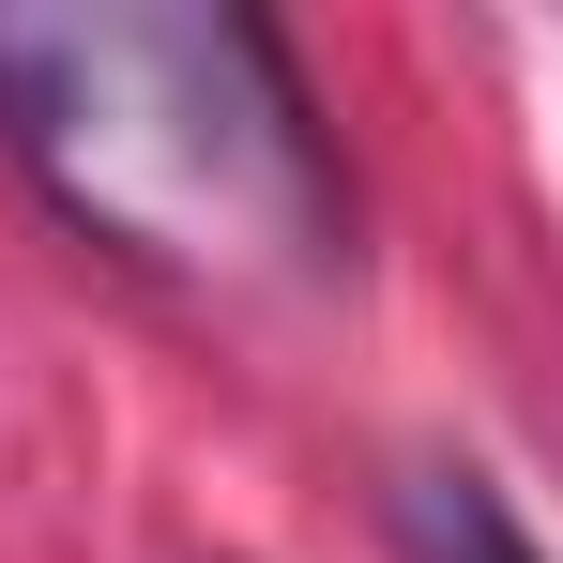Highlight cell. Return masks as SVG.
<instances>
[{
  "mask_svg": "<svg viewBox=\"0 0 563 563\" xmlns=\"http://www.w3.org/2000/svg\"><path fill=\"white\" fill-rule=\"evenodd\" d=\"M457 549H472V563H533L518 533H503V518H487V503H457Z\"/></svg>",
  "mask_w": 563,
  "mask_h": 563,
  "instance_id": "obj_2",
  "label": "cell"
},
{
  "mask_svg": "<svg viewBox=\"0 0 563 563\" xmlns=\"http://www.w3.org/2000/svg\"><path fill=\"white\" fill-rule=\"evenodd\" d=\"M0 137L92 244L184 289H305L335 260V153L260 15H0Z\"/></svg>",
  "mask_w": 563,
  "mask_h": 563,
  "instance_id": "obj_1",
  "label": "cell"
}]
</instances>
